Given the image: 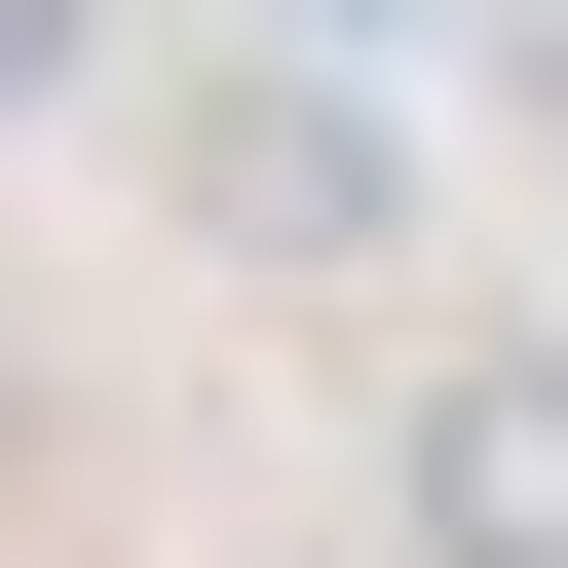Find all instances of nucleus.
I'll use <instances>...</instances> for the list:
<instances>
[{
  "instance_id": "1",
  "label": "nucleus",
  "mask_w": 568,
  "mask_h": 568,
  "mask_svg": "<svg viewBox=\"0 0 568 568\" xmlns=\"http://www.w3.org/2000/svg\"><path fill=\"white\" fill-rule=\"evenodd\" d=\"M152 152H190V227L265 265V304H342V265L417 227V152H379V77H304V39H265V77H190Z\"/></svg>"
},
{
  "instance_id": "2",
  "label": "nucleus",
  "mask_w": 568,
  "mask_h": 568,
  "mask_svg": "<svg viewBox=\"0 0 568 568\" xmlns=\"http://www.w3.org/2000/svg\"><path fill=\"white\" fill-rule=\"evenodd\" d=\"M379 530H417V568H568V342H417Z\"/></svg>"
},
{
  "instance_id": "3",
  "label": "nucleus",
  "mask_w": 568,
  "mask_h": 568,
  "mask_svg": "<svg viewBox=\"0 0 568 568\" xmlns=\"http://www.w3.org/2000/svg\"><path fill=\"white\" fill-rule=\"evenodd\" d=\"M455 114H530V152H568V0H455Z\"/></svg>"
},
{
  "instance_id": "4",
  "label": "nucleus",
  "mask_w": 568,
  "mask_h": 568,
  "mask_svg": "<svg viewBox=\"0 0 568 568\" xmlns=\"http://www.w3.org/2000/svg\"><path fill=\"white\" fill-rule=\"evenodd\" d=\"M77 77H114V0H0V152H39V114H77Z\"/></svg>"
}]
</instances>
